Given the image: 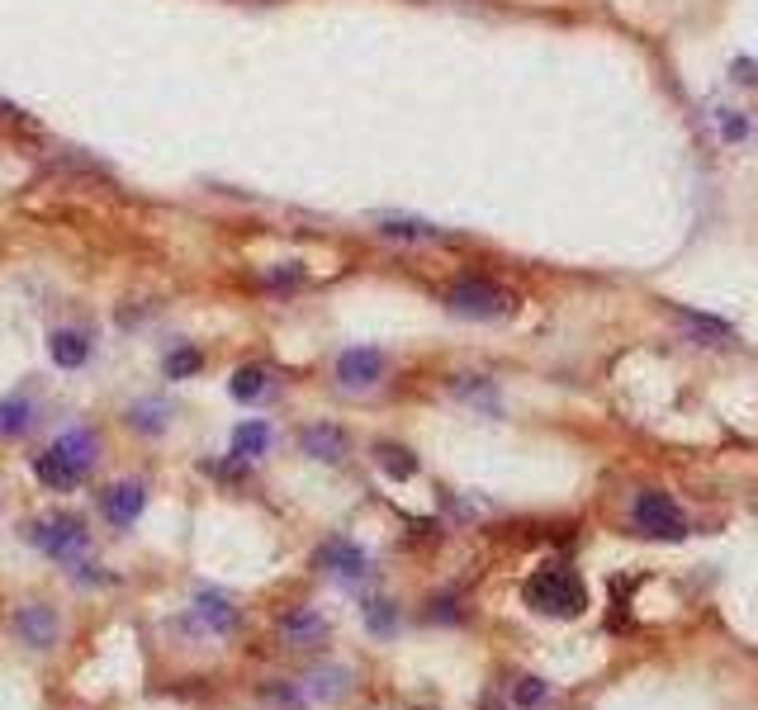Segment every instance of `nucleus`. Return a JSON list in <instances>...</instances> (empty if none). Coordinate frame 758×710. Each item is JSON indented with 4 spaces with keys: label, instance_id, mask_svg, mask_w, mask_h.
I'll list each match as a JSON object with an SVG mask.
<instances>
[{
    "label": "nucleus",
    "instance_id": "20",
    "mask_svg": "<svg viewBox=\"0 0 758 710\" xmlns=\"http://www.w3.org/2000/svg\"><path fill=\"white\" fill-rule=\"evenodd\" d=\"M379 232L393 237V242H436V237H441V228L422 223V218H385Z\"/></svg>",
    "mask_w": 758,
    "mask_h": 710
},
{
    "label": "nucleus",
    "instance_id": "14",
    "mask_svg": "<svg viewBox=\"0 0 758 710\" xmlns=\"http://www.w3.org/2000/svg\"><path fill=\"white\" fill-rule=\"evenodd\" d=\"M53 450L67 455V460H72L76 469H86V473H90V465H95V455H100V446H95V436L86 432V426H72V432H62V436L53 440Z\"/></svg>",
    "mask_w": 758,
    "mask_h": 710
},
{
    "label": "nucleus",
    "instance_id": "12",
    "mask_svg": "<svg viewBox=\"0 0 758 710\" xmlns=\"http://www.w3.org/2000/svg\"><path fill=\"white\" fill-rule=\"evenodd\" d=\"M318 564L327 568V574H337V578H360V574L370 568L366 549L351 545V540H327V545L318 549Z\"/></svg>",
    "mask_w": 758,
    "mask_h": 710
},
{
    "label": "nucleus",
    "instance_id": "9",
    "mask_svg": "<svg viewBox=\"0 0 758 710\" xmlns=\"http://www.w3.org/2000/svg\"><path fill=\"white\" fill-rule=\"evenodd\" d=\"M14 630L24 635V644H34V649H53L57 644V611L43 607V602H29L14 611Z\"/></svg>",
    "mask_w": 758,
    "mask_h": 710
},
{
    "label": "nucleus",
    "instance_id": "5",
    "mask_svg": "<svg viewBox=\"0 0 758 710\" xmlns=\"http://www.w3.org/2000/svg\"><path fill=\"white\" fill-rule=\"evenodd\" d=\"M337 379L346 389H375L379 379H385V351H375V346H351V351H342Z\"/></svg>",
    "mask_w": 758,
    "mask_h": 710
},
{
    "label": "nucleus",
    "instance_id": "21",
    "mask_svg": "<svg viewBox=\"0 0 758 710\" xmlns=\"http://www.w3.org/2000/svg\"><path fill=\"white\" fill-rule=\"evenodd\" d=\"M375 460H379V469H385L389 479H413V473H418V455L408 446H379Z\"/></svg>",
    "mask_w": 758,
    "mask_h": 710
},
{
    "label": "nucleus",
    "instance_id": "15",
    "mask_svg": "<svg viewBox=\"0 0 758 710\" xmlns=\"http://www.w3.org/2000/svg\"><path fill=\"white\" fill-rule=\"evenodd\" d=\"M228 393H232L237 403H261L266 393H271V370H266V365H242V370L232 374Z\"/></svg>",
    "mask_w": 758,
    "mask_h": 710
},
{
    "label": "nucleus",
    "instance_id": "7",
    "mask_svg": "<svg viewBox=\"0 0 758 710\" xmlns=\"http://www.w3.org/2000/svg\"><path fill=\"white\" fill-rule=\"evenodd\" d=\"M280 640L294 644V649H313V644L327 640V615L313 607H294L290 615H280Z\"/></svg>",
    "mask_w": 758,
    "mask_h": 710
},
{
    "label": "nucleus",
    "instance_id": "18",
    "mask_svg": "<svg viewBox=\"0 0 758 710\" xmlns=\"http://www.w3.org/2000/svg\"><path fill=\"white\" fill-rule=\"evenodd\" d=\"M346 677H351L346 668H313L308 673V691L318 701H342L346 691H351V682H346Z\"/></svg>",
    "mask_w": 758,
    "mask_h": 710
},
{
    "label": "nucleus",
    "instance_id": "11",
    "mask_svg": "<svg viewBox=\"0 0 758 710\" xmlns=\"http://www.w3.org/2000/svg\"><path fill=\"white\" fill-rule=\"evenodd\" d=\"M47 356H53L62 370H82L90 360V337L82 327H57L53 337H47Z\"/></svg>",
    "mask_w": 758,
    "mask_h": 710
},
{
    "label": "nucleus",
    "instance_id": "24",
    "mask_svg": "<svg viewBox=\"0 0 758 710\" xmlns=\"http://www.w3.org/2000/svg\"><path fill=\"white\" fill-rule=\"evenodd\" d=\"M360 615H366V630H370V635H393V630H399V611H393L389 602H379V597L360 607Z\"/></svg>",
    "mask_w": 758,
    "mask_h": 710
},
{
    "label": "nucleus",
    "instance_id": "3",
    "mask_svg": "<svg viewBox=\"0 0 758 710\" xmlns=\"http://www.w3.org/2000/svg\"><path fill=\"white\" fill-rule=\"evenodd\" d=\"M630 521H636L640 535H650V540H683L687 535V516L678 512V502L669 493H659V488L636 493V502H630Z\"/></svg>",
    "mask_w": 758,
    "mask_h": 710
},
{
    "label": "nucleus",
    "instance_id": "10",
    "mask_svg": "<svg viewBox=\"0 0 758 710\" xmlns=\"http://www.w3.org/2000/svg\"><path fill=\"white\" fill-rule=\"evenodd\" d=\"M34 473H39V483H43V488H53V493H72V488L86 479V469H76V465L67 460V455H57L53 446H47V450L39 455V460H34Z\"/></svg>",
    "mask_w": 758,
    "mask_h": 710
},
{
    "label": "nucleus",
    "instance_id": "8",
    "mask_svg": "<svg viewBox=\"0 0 758 710\" xmlns=\"http://www.w3.org/2000/svg\"><path fill=\"white\" fill-rule=\"evenodd\" d=\"M346 450H351V440H346V432L337 422H313L304 432V455L318 465H342Z\"/></svg>",
    "mask_w": 758,
    "mask_h": 710
},
{
    "label": "nucleus",
    "instance_id": "4",
    "mask_svg": "<svg viewBox=\"0 0 758 710\" xmlns=\"http://www.w3.org/2000/svg\"><path fill=\"white\" fill-rule=\"evenodd\" d=\"M29 540H34L39 549H47L53 559L72 564V559L86 549L90 531H86V521H82V516H47V521H39V526L29 531Z\"/></svg>",
    "mask_w": 758,
    "mask_h": 710
},
{
    "label": "nucleus",
    "instance_id": "17",
    "mask_svg": "<svg viewBox=\"0 0 758 710\" xmlns=\"http://www.w3.org/2000/svg\"><path fill=\"white\" fill-rule=\"evenodd\" d=\"M34 426V403L29 398H0V440H14Z\"/></svg>",
    "mask_w": 758,
    "mask_h": 710
},
{
    "label": "nucleus",
    "instance_id": "25",
    "mask_svg": "<svg viewBox=\"0 0 758 710\" xmlns=\"http://www.w3.org/2000/svg\"><path fill=\"white\" fill-rule=\"evenodd\" d=\"M204 370V356L195 351V346H176V351L166 356V374L171 379H190V374H199Z\"/></svg>",
    "mask_w": 758,
    "mask_h": 710
},
{
    "label": "nucleus",
    "instance_id": "22",
    "mask_svg": "<svg viewBox=\"0 0 758 710\" xmlns=\"http://www.w3.org/2000/svg\"><path fill=\"white\" fill-rule=\"evenodd\" d=\"M678 323H683V327H692L702 341H725V337H735V327H730V323L706 318V313H692V308H678Z\"/></svg>",
    "mask_w": 758,
    "mask_h": 710
},
{
    "label": "nucleus",
    "instance_id": "6",
    "mask_svg": "<svg viewBox=\"0 0 758 710\" xmlns=\"http://www.w3.org/2000/svg\"><path fill=\"white\" fill-rule=\"evenodd\" d=\"M142 507H148V488L142 483H115L100 493V512H105L109 526H133L142 516Z\"/></svg>",
    "mask_w": 758,
    "mask_h": 710
},
{
    "label": "nucleus",
    "instance_id": "13",
    "mask_svg": "<svg viewBox=\"0 0 758 710\" xmlns=\"http://www.w3.org/2000/svg\"><path fill=\"white\" fill-rule=\"evenodd\" d=\"M195 611H199V621L209 625L214 635H232V630H237V607H232L228 592H209V588H204L195 597Z\"/></svg>",
    "mask_w": 758,
    "mask_h": 710
},
{
    "label": "nucleus",
    "instance_id": "16",
    "mask_svg": "<svg viewBox=\"0 0 758 710\" xmlns=\"http://www.w3.org/2000/svg\"><path fill=\"white\" fill-rule=\"evenodd\" d=\"M266 446H271V426H266L261 417L242 422L232 432V455H237V460H257V455H266Z\"/></svg>",
    "mask_w": 758,
    "mask_h": 710
},
{
    "label": "nucleus",
    "instance_id": "26",
    "mask_svg": "<svg viewBox=\"0 0 758 710\" xmlns=\"http://www.w3.org/2000/svg\"><path fill=\"white\" fill-rule=\"evenodd\" d=\"M266 701H271L275 710H304V691L290 687V682H271L266 687Z\"/></svg>",
    "mask_w": 758,
    "mask_h": 710
},
{
    "label": "nucleus",
    "instance_id": "19",
    "mask_svg": "<svg viewBox=\"0 0 758 710\" xmlns=\"http://www.w3.org/2000/svg\"><path fill=\"white\" fill-rule=\"evenodd\" d=\"M166 417H171V407L166 403H156V398H142L129 407V426L142 436H156V432H166Z\"/></svg>",
    "mask_w": 758,
    "mask_h": 710
},
{
    "label": "nucleus",
    "instance_id": "2",
    "mask_svg": "<svg viewBox=\"0 0 758 710\" xmlns=\"http://www.w3.org/2000/svg\"><path fill=\"white\" fill-rule=\"evenodd\" d=\"M517 298L502 290V284L484 280V275H465L455 280L446 290V308L455 313V318H469V323H494V318H508Z\"/></svg>",
    "mask_w": 758,
    "mask_h": 710
},
{
    "label": "nucleus",
    "instance_id": "1",
    "mask_svg": "<svg viewBox=\"0 0 758 710\" xmlns=\"http://www.w3.org/2000/svg\"><path fill=\"white\" fill-rule=\"evenodd\" d=\"M527 607L541 615H560V621H574L588 607V588H583L578 574L568 568H541V574L527 578Z\"/></svg>",
    "mask_w": 758,
    "mask_h": 710
},
{
    "label": "nucleus",
    "instance_id": "23",
    "mask_svg": "<svg viewBox=\"0 0 758 710\" xmlns=\"http://www.w3.org/2000/svg\"><path fill=\"white\" fill-rule=\"evenodd\" d=\"M550 701V687L541 682V677H517V687H512V706L517 710H541Z\"/></svg>",
    "mask_w": 758,
    "mask_h": 710
},
{
    "label": "nucleus",
    "instance_id": "27",
    "mask_svg": "<svg viewBox=\"0 0 758 710\" xmlns=\"http://www.w3.org/2000/svg\"><path fill=\"white\" fill-rule=\"evenodd\" d=\"M711 119H716V129H721L725 138H730V142H739V138H749V123H745V119H739V109H716V114H711Z\"/></svg>",
    "mask_w": 758,
    "mask_h": 710
}]
</instances>
